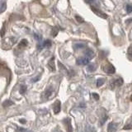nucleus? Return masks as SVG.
<instances>
[{
    "label": "nucleus",
    "instance_id": "6e6552de",
    "mask_svg": "<svg viewBox=\"0 0 132 132\" xmlns=\"http://www.w3.org/2000/svg\"><path fill=\"white\" fill-rule=\"evenodd\" d=\"M113 83L116 86H121L123 84V79H121V78H120V79H116L114 81Z\"/></svg>",
    "mask_w": 132,
    "mask_h": 132
},
{
    "label": "nucleus",
    "instance_id": "6ab92c4d",
    "mask_svg": "<svg viewBox=\"0 0 132 132\" xmlns=\"http://www.w3.org/2000/svg\"><path fill=\"white\" fill-rule=\"evenodd\" d=\"M57 34H58V28H54L52 31V36L55 37L57 36Z\"/></svg>",
    "mask_w": 132,
    "mask_h": 132
},
{
    "label": "nucleus",
    "instance_id": "1a4fd4ad",
    "mask_svg": "<svg viewBox=\"0 0 132 132\" xmlns=\"http://www.w3.org/2000/svg\"><path fill=\"white\" fill-rule=\"evenodd\" d=\"M7 8V4L5 2L2 3L1 4H0V13H2L3 12H4Z\"/></svg>",
    "mask_w": 132,
    "mask_h": 132
},
{
    "label": "nucleus",
    "instance_id": "4be33fe9",
    "mask_svg": "<svg viewBox=\"0 0 132 132\" xmlns=\"http://www.w3.org/2000/svg\"><path fill=\"white\" fill-rule=\"evenodd\" d=\"M126 11H127V12H132V6L131 5H126Z\"/></svg>",
    "mask_w": 132,
    "mask_h": 132
},
{
    "label": "nucleus",
    "instance_id": "dca6fc26",
    "mask_svg": "<svg viewBox=\"0 0 132 132\" xmlns=\"http://www.w3.org/2000/svg\"><path fill=\"white\" fill-rule=\"evenodd\" d=\"M27 46V40H22L21 43L19 44V46Z\"/></svg>",
    "mask_w": 132,
    "mask_h": 132
},
{
    "label": "nucleus",
    "instance_id": "cd10ccee",
    "mask_svg": "<svg viewBox=\"0 0 132 132\" xmlns=\"http://www.w3.org/2000/svg\"><path fill=\"white\" fill-rule=\"evenodd\" d=\"M39 79H40V77H38V78H36L35 79H33V82H36V81H38V80H39Z\"/></svg>",
    "mask_w": 132,
    "mask_h": 132
},
{
    "label": "nucleus",
    "instance_id": "a878e982",
    "mask_svg": "<svg viewBox=\"0 0 132 132\" xmlns=\"http://www.w3.org/2000/svg\"><path fill=\"white\" fill-rule=\"evenodd\" d=\"M131 22H132V19H128V20H126V24H129V23Z\"/></svg>",
    "mask_w": 132,
    "mask_h": 132
},
{
    "label": "nucleus",
    "instance_id": "c756f323",
    "mask_svg": "<svg viewBox=\"0 0 132 132\" xmlns=\"http://www.w3.org/2000/svg\"><path fill=\"white\" fill-rule=\"evenodd\" d=\"M130 100L132 101V95H131V97H130Z\"/></svg>",
    "mask_w": 132,
    "mask_h": 132
},
{
    "label": "nucleus",
    "instance_id": "a211bd4d",
    "mask_svg": "<svg viewBox=\"0 0 132 132\" xmlns=\"http://www.w3.org/2000/svg\"><path fill=\"white\" fill-rule=\"evenodd\" d=\"M26 87L22 85V86L21 87V89H20V93H21L22 94H23V93H24L26 92Z\"/></svg>",
    "mask_w": 132,
    "mask_h": 132
},
{
    "label": "nucleus",
    "instance_id": "393cba45",
    "mask_svg": "<svg viewBox=\"0 0 132 132\" xmlns=\"http://www.w3.org/2000/svg\"><path fill=\"white\" fill-rule=\"evenodd\" d=\"M92 95H93V97H94V99H95V100H98V99H99V95H98V94H97V93H93Z\"/></svg>",
    "mask_w": 132,
    "mask_h": 132
},
{
    "label": "nucleus",
    "instance_id": "9d476101",
    "mask_svg": "<svg viewBox=\"0 0 132 132\" xmlns=\"http://www.w3.org/2000/svg\"><path fill=\"white\" fill-rule=\"evenodd\" d=\"M105 83V79H98L97 81V87H101V86H102L103 84Z\"/></svg>",
    "mask_w": 132,
    "mask_h": 132
},
{
    "label": "nucleus",
    "instance_id": "0eeeda50",
    "mask_svg": "<svg viewBox=\"0 0 132 132\" xmlns=\"http://www.w3.org/2000/svg\"><path fill=\"white\" fill-rule=\"evenodd\" d=\"M54 111L55 113H59L60 111V101H57L55 105V107H54Z\"/></svg>",
    "mask_w": 132,
    "mask_h": 132
},
{
    "label": "nucleus",
    "instance_id": "423d86ee",
    "mask_svg": "<svg viewBox=\"0 0 132 132\" xmlns=\"http://www.w3.org/2000/svg\"><path fill=\"white\" fill-rule=\"evenodd\" d=\"M55 58H52L51 60H50V62H49V67H50V69H51L52 71H55Z\"/></svg>",
    "mask_w": 132,
    "mask_h": 132
},
{
    "label": "nucleus",
    "instance_id": "f8f14e48",
    "mask_svg": "<svg viewBox=\"0 0 132 132\" xmlns=\"http://www.w3.org/2000/svg\"><path fill=\"white\" fill-rule=\"evenodd\" d=\"M85 55L87 56V58H89V57L93 55V51L92 50H87L85 51Z\"/></svg>",
    "mask_w": 132,
    "mask_h": 132
},
{
    "label": "nucleus",
    "instance_id": "4468645a",
    "mask_svg": "<svg viewBox=\"0 0 132 132\" xmlns=\"http://www.w3.org/2000/svg\"><path fill=\"white\" fill-rule=\"evenodd\" d=\"M96 69V66L94 65H90L87 67V70L89 71V72H93V71H95Z\"/></svg>",
    "mask_w": 132,
    "mask_h": 132
},
{
    "label": "nucleus",
    "instance_id": "b1692460",
    "mask_svg": "<svg viewBox=\"0 0 132 132\" xmlns=\"http://www.w3.org/2000/svg\"><path fill=\"white\" fill-rule=\"evenodd\" d=\"M17 131H18V132H25V131H26V130L24 129V128L18 127V128H17Z\"/></svg>",
    "mask_w": 132,
    "mask_h": 132
},
{
    "label": "nucleus",
    "instance_id": "20e7f679",
    "mask_svg": "<svg viewBox=\"0 0 132 132\" xmlns=\"http://www.w3.org/2000/svg\"><path fill=\"white\" fill-rule=\"evenodd\" d=\"M64 122H65V123L66 124L68 132H72V131H73V128H72V126H71V121H70V119H69V118H66V119L64 120Z\"/></svg>",
    "mask_w": 132,
    "mask_h": 132
},
{
    "label": "nucleus",
    "instance_id": "f03ea898",
    "mask_svg": "<svg viewBox=\"0 0 132 132\" xmlns=\"http://www.w3.org/2000/svg\"><path fill=\"white\" fill-rule=\"evenodd\" d=\"M102 69L104 70V72H106L107 74H114L116 72V69H115V67L111 65H107L102 67Z\"/></svg>",
    "mask_w": 132,
    "mask_h": 132
},
{
    "label": "nucleus",
    "instance_id": "bb28decb",
    "mask_svg": "<svg viewBox=\"0 0 132 132\" xmlns=\"http://www.w3.org/2000/svg\"><path fill=\"white\" fill-rule=\"evenodd\" d=\"M19 121H20V122H21V123H22V124L26 123V120H22V119H21Z\"/></svg>",
    "mask_w": 132,
    "mask_h": 132
},
{
    "label": "nucleus",
    "instance_id": "2eb2a0df",
    "mask_svg": "<svg viewBox=\"0 0 132 132\" xmlns=\"http://www.w3.org/2000/svg\"><path fill=\"white\" fill-rule=\"evenodd\" d=\"M50 45H51V42L47 40L43 43V47H49V46H50Z\"/></svg>",
    "mask_w": 132,
    "mask_h": 132
},
{
    "label": "nucleus",
    "instance_id": "ddd939ff",
    "mask_svg": "<svg viewBox=\"0 0 132 132\" xmlns=\"http://www.w3.org/2000/svg\"><path fill=\"white\" fill-rule=\"evenodd\" d=\"M12 104H13V102L11 100H6L4 102H3V107H9Z\"/></svg>",
    "mask_w": 132,
    "mask_h": 132
},
{
    "label": "nucleus",
    "instance_id": "5701e85b",
    "mask_svg": "<svg viewBox=\"0 0 132 132\" xmlns=\"http://www.w3.org/2000/svg\"><path fill=\"white\" fill-rule=\"evenodd\" d=\"M123 129L124 130H130V129H132V125H126V126H124L123 127Z\"/></svg>",
    "mask_w": 132,
    "mask_h": 132
},
{
    "label": "nucleus",
    "instance_id": "412c9836",
    "mask_svg": "<svg viewBox=\"0 0 132 132\" xmlns=\"http://www.w3.org/2000/svg\"><path fill=\"white\" fill-rule=\"evenodd\" d=\"M75 18H76V20H77V21L79 22H80V23H83V22H84V20H83L82 18H81V17H79V16H76Z\"/></svg>",
    "mask_w": 132,
    "mask_h": 132
},
{
    "label": "nucleus",
    "instance_id": "aec40b11",
    "mask_svg": "<svg viewBox=\"0 0 132 132\" xmlns=\"http://www.w3.org/2000/svg\"><path fill=\"white\" fill-rule=\"evenodd\" d=\"M128 57L130 60H132V48H129L128 50Z\"/></svg>",
    "mask_w": 132,
    "mask_h": 132
},
{
    "label": "nucleus",
    "instance_id": "c85d7f7f",
    "mask_svg": "<svg viewBox=\"0 0 132 132\" xmlns=\"http://www.w3.org/2000/svg\"><path fill=\"white\" fill-rule=\"evenodd\" d=\"M86 1L87 2V3H93L94 0H86Z\"/></svg>",
    "mask_w": 132,
    "mask_h": 132
},
{
    "label": "nucleus",
    "instance_id": "f257e3e1",
    "mask_svg": "<svg viewBox=\"0 0 132 132\" xmlns=\"http://www.w3.org/2000/svg\"><path fill=\"white\" fill-rule=\"evenodd\" d=\"M92 11L95 13V14L97 15V16H98L99 18H103V19H106V18H107V15L106 14V13H104V12H102L101 11V10H99V9H97V8H94V7H92Z\"/></svg>",
    "mask_w": 132,
    "mask_h": 132
},
{
    "label": "nucleus",
    "instance_id": "f3484780",
    "mask_svg": "<svg viewBox=\"0 0 132 132\" xmlns=\"http://www.w3.org/2000/svg\"><path fill=\"white\" fill-rule=\"evenodd\" d=\"M83 47H84L83 44H76V45L74 46V48L75 49H80V48H83Z\"/></svg>",
    "mask_w": 132,
    "mask_h": 132
},
{
    "label": "nucleus",
    "instance_id": "7ed1b4c3",
    "mask_svg": "<svg viewBox=\"0 0 132 132\" xmlns=\"http://www.w3.org/2000/svg\"><path fill=\"white\" fill-rule=\"evenodd\" d=\"M89 63V58H87V57H83V58L77 60L78 65H87Z\"/></svg>",
    "mask_w": 132,
    "mask_h": 132
},
{
    "label": "nucleus",
    "instance_id": "9b49d317",
    "mask_svg": "<svg viewBox=\"0 0 132 132\" xmlns=\"http://www.w3.org/2000/svg\"><path fill=\"white\" fill-rule=\"evenodd\" d=\"M51 93H52V91H51V90H50V89H48V90H46L45 93H44L43 97H46V98H47V97H49L50 95H51Z\"/></svg>",
    "mask_w": 132,
    "mask_h": 132
},
{
    "label": "nucleus",
    "instance_id": "39448f33",
    "mask_svg": "<svg viewBox=\"0 0 132 132\" xmlns=\"http://www.w3.org/2000/svg\"><path fill=\"white\" fill-rule=\"evenodd\" d=\"M116 127H117V125L116 123H113V122L110 123L109 126H108V132H115L116 130Z\"/></svg>",
    "mask_w": 132,
    "mask_h": 132
}]
</instances>
